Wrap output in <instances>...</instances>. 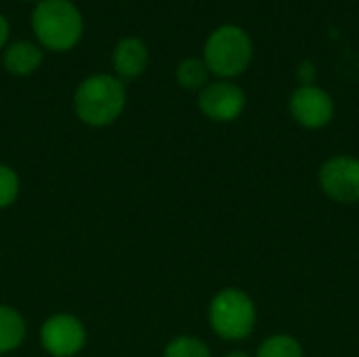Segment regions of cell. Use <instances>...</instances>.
<instances>
[{"mask_svg":"<svg viewBox=\"0 0 359 357\" xmlns=\"http://www.w3.org/2000/svg\"><path fill=\"white\" fill-rule=\"evenodd\" d=\"M29 23L36 42L50 53L72 50L84 36V17L72 0L36 2Z\"/></svg>","mask_w":359,"mask_h":357,"instance_id":"1","label":"cell"},{"mask_svg":"<svg viewBox=\"0 0 359 357\" xmlns=\"http://www.w3.org/2000/svg\"><path fill=\"white\" fill-rule=\"evenodd\" d=\"M126 107V86L114 74H90L74 93V112L80 122L103 128L114 124Z\"/></svg>","mask_w":359,"mask_h":357,"instance_id":"2","label":"cell"},{"mask_svg":"<svg viewBox=\"0 0 359 357\" xmlns=\"http://www.w3.org/2000/svg\"><path fill=\"white\" fill-rule=\"evenodd\" d=\"M204 63L219 80H231L244 74L252 61V40L236 23L219 25L204 42Z\"/></svg>","mask_w":359,"mask_h":357,"instance_id":"3","label":"cell"},{"mask_svg":"<svg viewBox=\"0 0 359 357\" xmlns=\"http://www.w3.org/2000/svg\"><path fill=\"white\" fill-rule=\"evenodd\" d=\"M208 320L215 335L221 339L244 341L257 326V309L246 292L238 288H225L210 301Z\"/></svg>","mask_w":359,"mask_h":357,"instance_id":"4","label":"cell"},{"mask_svg":"<svg viewBox=\"0 0 359 357\" xmlns=\"http://www.w3.org/2000/svg\"><path fill=\"white\" fill-rule=\"evenodd\" d=\"M40 345L50 357L78 356L86 345V328L72 314H55L40 328Z\"/></svg>","mask_w":359,"mask_h":357,"instance_id":"5","label":"cell"},{"mask_svg":"<svg viewBox=\"0 0 359 357\" xmlns=\"http://www.w3.org/2000/svg\"><path fill=\"white\" fill-rule=\"evenodd\" d=\"M322 191L341 204L359 202V158L334 156L320 168Z\"/></svg>","mask_w":359,"mask_h":357,"instance_id":"6","label":"cell"},{"mask_svg":"<svg viewBox=\"0 0 359 357\" xmlns=\"http://www.w3.org/2000/svg\"><path fill=\"white\" fill-rule=\"evenodd\" d=\"M198 107L215 122H231L242 116L246 107V95L231 80L208 82L198 95Z\"/></svg>","mask_w":359,"mask_h":357,"instance_id":"7","label":"cell"},{"mask_svg":"<svg viewBox=\"0 0 359 357\" xmlns=\"http://www.w3.org/2000/svg\"><path fill=\"white\" fill-rule=\"evenodd\" d=\"M290 114L305 128H324L334 116V101L316 84L299 86L290 95Z\"/></svg>","mask_w":359,"mask_h":357,"instance_id":"8","label":"cell"},{"mask_svg":"<svg viewBox=\"0 0 359 357\" xmlns=\"http://www.w3.org/2000/svg\"><path fill=\"white\" fill-rule=\"evenodd\" d=\"M149 48L147 44L137 38V36H126L120 38L111 50V69L114 76L120 78L122 82L137 80L145 74L149 67Z\"/></svg>","mask_w":359,"mask_h":357,"instance_id":"9","label":"cell"},{"mask_svg":"<svg viewBox=\"0 0 359 357\" xmlns=\"http://www.w3.org/2000/svg\"><path fill=\"white\" fill-rule=\"evenodd\" d=\"M44 50L34 40H13L2 50V65L15 78H27L40 69Z\"/></svg>","mask_w":359,"mask_h":357,"instance_id":"10","label":"cell"},{"mask_svg":"<svg viewBox=\"0 0 359 357\" xmlns=\"http://www.w3.org/2000/svg\"><path fill=\"white\" fill-rule=\"evenodd\" d=\"M25 332L27 326L23 316L8 305H0V356L15 351L23 343Z\"/></svg>","mask_w":359,"mask_h":357,"instance_id":"11","label":"cell"},{"mask_svg":"<svg viewBox=\"0 0 359 357\" xmlns=\"http://www.w3.org/2000/svg\"><path fill=\"white\" fill-rule=\"evenodd\" d=\"M177 82L187 90H202L208 84L210 72L204 63V59L187 57L177 65Z\"/></svg>","mask_w":359,"mask_h":357,"instance_id":"12","label":"cell"},{"mask_svg":"<svg viewBox=\"0 0 359 357\" xmlns=\"http://www.w3.org/2000/svg\"><path fill=\"white\" fill-rule=\"evenodd\" d=\"M257 357H303V347L290 335H273L261 343Z\"/></svg>","mask_w":359,"mask_h":357,"instance_id":"13","label":"cell"},{"mask_svg":"<svg viewBox=\"0 0 359 357\" xmlns=\"http://www.w3.org/2000/svg\"><path fill=\"white\" fill-rule=\"evenodd\" d=\"M162 357H212L210 349L196 337H177L172 339Z\"/></svg>","mask_w":359,"mask_h":357,"instance_id":"14","label":"cell"},{"mask_svg":"<svg viewBox=\"0 0 359 357\" xmlns=\"http://www.w3.org/2000/svg\"><path fill=\"white\" fill-rule=\"evenodd\" d=\"M19 189H21L19 175L11 166L0 164V208L11 206L17 200Z\"/></svg>","mask_w":359,"mask_h":357,"instance_id":"15","label":"cell"},{"mask_svg":"<svg viewBox=\"0 0 359 357\" xmlns=\"http://www.w3.org/2000/svg\"><path fill=\"white\" fill-rule=\"evenodd\" d=\"M297 78L301 82V86H311L316 84V78H318V67L313 61H303L299 67H297Z\"/></svg>","mask_w":359,"mask_h":357,"instance_id":"16","label":"cell"},{"mask_svg":"<svg viewBox=\"0 0 359 357\" xmlns=\"http://www.w3.org/2000/svg\"><path fill=\"white\" fill-rule=\"evenodd\" d=\"M8 38H11V23H8V19L0 13V53L6 48Z\"/></svg>","mask_w":359,"mask_h":357,"instance_id":"17","label":"cell"},{"mask_svg":"<svg viewBox=\"0 0 359 357\" xmlns=\"http://www.w3.org/2000/svg\"><path fill=\"white\" fill-rule=\"evenodd\" d=\"M225 357H250L248 353H244V351H233V353H227Z\"/></svg>","mask_w":359,"mask_h":357,"instance_id":"18","label":"cell"},{"mask_svg":"<svg viewBox=\"0 0 359 357\" xmlns=\"http://www.w3.org/2000/svg\"><path fill=\"white\" fill-rule=\"evenodd\" d=\"M21 2H40V0H21Z\"/></svg>","mask_w":359,"mask_h":357,"instance_id":"19","label":"cell"}]
</instances>
